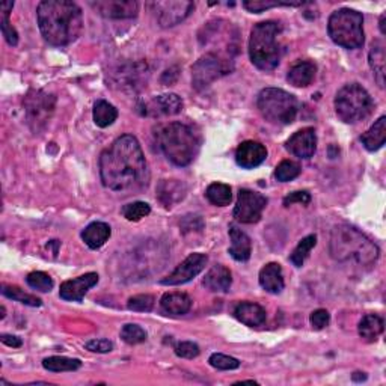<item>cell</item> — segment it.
Segmentation results:
<instances>
[{
  "mask_svg": "<svg viewBox=\"0 0 386 386\" xmlns=\"http://www.w3.org/2000/svg\"><path fill=\"white\" fill-rule=\"evenodd\" d=\"M99 165L103 186L112 192L130 195L150 181L145 154L133 135L118 137L101 153Z\"/></svg>",
  "mask_w": 386,
  "mask_h": 386,
  "instance_id": "obj_1",
  "label": "cell"
},
{
  "mask_svg": "<svg viewBox=\"0 0 386 386\" xmlns=\"http://www.w3.org/2000/svg\"><path fill=\"white\" fill-rule=\"evenodd\" d=\"M37 19L44 40L56 47L74 42L83 29L81 6L68 0H44L38 5Z\"/></svg>",
  "mask_w": 386,
  "mask_h": 386,
  "instance_id": "obj_2",
  "label": "cell"
},
{
  "mask_svg": "<svg viewBox=\"0 0 386 386\" xmlns=\"http://www.w3.org/2000/svg\"><path fill=\"white\" fill-rule=\"evenodd\" d=\"M330 257L338 262H353L359 267L374 266L380 251L374 242L355 226L347 224L335 225L329 242Z\"/></svg>",
  "mask_w": 386,
  "mask_h": 386,
  "instance_id": "obj_3",
  "label": "cell"
},
{
  "mask_svg": "<svg viewBox=\"0 0 386 386\" xmlns=\"http://www.w3.org/2000/svg\"><path fill=\"white\" fill-rule=\"evenodd\" d=\"M157 144L166 159L175 166L190 165L199 151V137L183 122H169L157 131Z\"/></svg>",
  "mask_w": 386,
  "mask_h": 386,
  "instance_id": "obj_4",
  "label": "cell"
},
{
  "mask_svg": "<svg viewBox=\"0 0 386 386\" xmlns=\"http://www.w3.org/2000/svg\"><path fill=\"white\" fill-rule=\"evenodd\" d=\"M283 26L278 22H261L253 26L249 38V56L252 64L262 72L275 69L283 58L279 37Z\"/></svg>",
  "mask_w": 386,
  "mask_h": 386,
  "instance_id": "obj_5",
  "label": "cell"
},
{
  "mask_svg": "<svg viewBox=\"0 0 386 386\" xmlns=\"http://www.w3.org/2000/svg\"><path fill=\"white\" fill-rule=\"evenodd\" d=\"M330 40L344 49H361L364 46V17L350 8L332 12L328 22Z\"/></svg>",
  "mask_w": 386,
  "mask_h": 386,
  "instance_id": "obj_6",
  "label": "cell"
},
{
  "mask_svg": "<svg viewBox=\"0 0 386 386\" xmlns=\"http://www.w3.org/2000/svg\"><path fill=\"white\" fill-rule=\"evenodd\" d=\"M258 110L262 118L271 124L287 126L292 124L297 115V100L293 94H290L279 87H266L258 94L257 99Z\"/></svg>",
  "mask_w": 386,
  "mask_h": 386,
  "instance_id": "obj_7",
  "label": "cell"
},
{
  "mask_svg": "<svg viewBox=\"0 0 386 386\" xmlns=\"http://www.w3.org/2000/svg\"><path fill=\"white\" fill-rule=\"evenodd\" d=\"M374 103L367 90L358 83H349L335 95V112L346 124H356L370 117Z\"/></svg>",
  "mask_w": 386,
  "mask_h": 386,
  "instance_id": "obj_8",
  "label": "cell"
},
{
  "mask_svg": "<svg viewBox=\"0 0 386 386\" xmlns=\"http://www.w3.org/2000/svg\"><path fill=\"white\" fill-rule=\"evenodd\" d=\"M231 68L228 60L217 56L216 53H207L192 67V83L195 90L201 91L212 85L219 77L230 73Z\"/></svg>",
  "mask_w": 386,
  "mask_h": 386,
  "instance_id": "obj_9",
  "label": "cell"
},
{
  "mask_svg": "<svg viewBox=\"0 0 386 386\" xmlns=\"http://www.w3.org/2000/svg\"><path fill=\"white\" fill-rule=\"evenodd\" d=\"M267 205V198L258 192L240 189L234 207V219L240 224H257Z\"/></svg>",
  "mask_w": 386,
  "mask_h": 386,
  "instance_id": "obj_10",
  "label": "cell"
},
{
  "mask_svg": "<svg viewBox=\"0 0 386 386\" xmlns=\"http://www.w3.org/2000/svg\"><path fill=\"white\" fill-rule=\"evenodd\" d=\"M153 11L157 15V22L162 28H172L181 22H184L190 15V12L195 10V3L193 2H153L150 3Z\"/></svg>",
  "mask_w": 386,
  "mask_h": 386,
  "instance_id": "obj_11",
  "label": "cell"
},
{
  "mask_svg": "<svg viewBox=\"0 0 386 386\" xmlns=\"http://www.w3.org/2000/svg\"><path fill=\"white\" fill-rule=\"evenodd\" d=\"M208 262V257L204 253H190L181 265L175 269L169 276L160 280L162 285H183L190 283L193 278H196L203 271Z\"/></svg>",
  "mask_w": 386,
  "mask_h": 386,
  "instance_id": "obj_12",
  "label": "cell"
},
{
  "mask_svg": "<svg viewBox=\"0 0 386 386\" xmlns=\"http://www.w3.org/2000/svg\"><path fill=\"white\" fill-rule=\"evenodd\" d=\"M53 109L55 99L42 91H33L26 99V112H28L29 122L37 126V128L49 121Z\"/></svg>",
  "mask_w": 386,
  "mask_h": 386,
  "instance_id": "obj_13",
  "label": "cell"
},
{
  "mask_svg": "<svg viewBox=\"0 0 386 386\" xmlns=\"http://www.w3.org/2000/svg\"><path fill=\"white\" fill-rule=\"evenodd\" d=\"M94 11L106 19H135L139 11V5L135 0H96L90 2Z\"/></svg>",
  "mask_w": 386,
  "mask_h": 386,
  "instance_id": "obj_14",
  "label": "cell"
},
{
  "mask_svg": "<svg viewBox=\"0 0 386 386\" xmlns=\"http://www.w3.org/2000/svg\"><path fill=\"white\" fill-rule=\"evenodd\" d=\"M287 150L299 159H311L317 151V135L311 127L302 128L287 140Z\"/></svg>",
  "mask_w": 386,
  "mask_h": 386,
  "instance_id": "obj_15",
  "label": "cell"
},
{
  "mask_svg": "<svg viewBox=\"0 0 386 386\" xmlns=\"http://www.w3.org/2000/svg\"><path fill=\"white\" fill-rule=\"evenodd\" d=\"M96 283H99V275L94 274V271L78 276L76 279L65 280L59 290L60 299L68 302H82L85 294L90 292L94 285H96Z\"/></svg>",
  "mask_w": 386,
  "mask_h": 386,
  "instance_id": "obj_16",
  "label": "cell"
},
{
  "mask_svg": "<svg viewBox=\"0 0 386 386\" xmlns=\"http://www.w3.org/2000/svg\"><path fill=\"white\" fill-rule=\"evenodd\" d=\"M267 159V148L257 140L242 142L235 151V162L244 169L257 168Z\"/></svg>",
  "mask_w": 386,
  "mask_h": 386,
  "instance_id": "obj_17",
  "label": "cell"
},
{
  "mask_svg": "<svg viewBox=\"0 0 386 386\" xmlns=\"http://www.w3.org/2000/svg\"><path fill=\"white\" fill-rule=\"evenodd\" d=\"M187 186L178 180H162L157 186V198L165 207H172L184 199Z\"/></svg>",
  "mask_w": 386,
  "mask_h": 386,
  "instance_id": "obj_18",
  "label": "cell"
},
{
  "mask_svg": "<svg viewBox=\"0 0 386 386\" xmlns=\"http://www.w3.org/2000/svg\"><path fill=\"white\" fill-rule=\"evenodd\" d=\"M181 110H183V100L177 94H163L151 100V103L148 104L146 113H150V115L172 117V115H178Z\"/></svg>",
  "mask_w": 386,
  "mask_h": 386,
  "instance_id": "obj_19",
  "label": "cell"
},
{
  "mask_svg": "<svg viewBox=\"0 0 386 386\" xmlns=\"http://www.w3.org/2000/svg\"><path fill=\"white\" fill-rule=\"evenodd\" d=\"M258 279L262 290H266L267 293L271 294H279L285 287L283 267H280L279 262H269V265H266L260 270Z\"/></svg>",
  "mask_w": 386,
  "mask_h": 386,
  "instance_id": "obj_20",
  "label": "cell"
},
{
  "mask_svg": "<svg viewBox=\"0 0 386 386\" xmlns=\"http://www.w3.org/2000/svg\"><path fill=\"white\" fill-rule=\"evenodd\" d=\"M234 315L237 320L251 328L261 326V324L266 323L267 319L266 310L261 305L252 302H242L237 305L234 308Z\"/></svg>",
  "mask_w": 386,
  "mask_h": 386,
  "instance_id": "obj_21",
  "label": "cell"
},
{
  "mask_svg": "<svg viewBox=\"0 0 386 386\" xmlns=\"http://www.w3.org/2000/svg\"><path fill=\"white\" fill-rule=\"evenodd\" d=\"M233 284V276L230 269H226L222 265H216L207 271L204 278V287L210 292L215 293H226L230 292Z\"/></svg>",
  "mask_w": 386,
  "mask_h": 386,
  "instance_id": "obj_22",
  "label": "cell"
},
{
  "mask_svg": "<svg viewBox=\"0 0 386 386\" xmlns=\"http://www.w3.org/2000/svg\"><path fill=\"white\" fill-rule=\"evenodd\" d=\"M230 239H231V248L230 255L235 261H248L252 253V242L246 233L239 230L235 225L230 226Z\"/></svg>",
  "mask_w": 386,
  "mask_h": 386,
  "instance_id": "obj_23",
  "label": "cell"
},
{
  "mask_svg": "<svg viewBox=\"0 0 386 386\" xmlns=\"http://www.w3.org/2000/svg\"><path fill=\"white\" fill-rule=\"evenodd\" d=\"M315 73H317V67L314 62H311V60H301V62L290 68L287 81L290 85L296 87H306L312 83Z\"/></svg>",
  "mask_w": 386,
  "mask_h": 386,
  "instance_id": "obj_24",
  "label": "cell"
},
{
  "mask_svg": "<svg viewBox=\"0 0 386 386\" xmlns=\"http://www.w3.org/2000/svg\"><path fill=\"white\" fill-rule=\"evenodd\" d=\"M110 234L112 231L108 224L92 222L83 230L82 239L91 249H100L103 244L109 240Z\"/></svg>",
  "mask_w": 386,
  "mask_h": 386,
  "instance_id": "obj_25",
  "label": "cell"
},
{
  "mask_svg": "<svg viewBox=\"0 0 386 386\" xmlns=\"http://www.w3.org/2000/svg\"><path fill=\"white\" fill-rule=\"evenodd\" d=\"M386 140V117H380L361 136V142L368 151H377L385 145Z\"/></svg>",
  "mask_w": 386,
  "mask_h": 386,
  "instance_id": "obj_26",
  "label": "cell"
},
{
  "mask_svg": "<svg viewBox=\"0 0 386 386\" xmlns=\"http://www.w3.org/2000/svg\"><path fill=\"white\" fill-rule=\"evenodd\" d=\"M160 305L165 312L172 315H184L192 308V299L186 293L174 292V293H166L162 297Z\"/></svg>",
  "mask_w": 386,
  "mask_h": 386,
  "instance_id": "obj_27",
  "label": "cell"
},
{
  "mask_svg": "<svg viewBox=\"0 0 386 386\" xmlns=\"http://www.w3.org/2000/svg\"><path fill=\"white\" fill-rule=\"evenodd\" d=\"M385 329L383 319L376 314H368L359 323V337L367 343H374V341L382 335Z\"/></svg>",
  "mask_w": 386,
  "mask_h": 386,
  "instance_id": "obj_28",
  "label": "cell"
},
{
  "mask_svg": "<svg viewBox=\"0 0 386 386\" xmlns=\"http://www.w3.org/2000/svg\"><path fill=\"white\" fill-rule=\"evenodd\" d=\"M385 59L386 58L383 44L380 41L373 42L370 53H368V62H370L376 81L380 87L385 86Z\"/></svg>",
  "mask_w": 386,
  "mask_h": 386,
  "instance_id": "obj_29",
  "label": "cell"
},
{
  "mask_svg": "<svg viewBox=\"0 0 386 386\" xmlns=\"http://www.w3.org/2000/svg\"><path fill=\"white\" fill-rule=\"evenodd\" d=\"M94 122L101 128H106L112 126L113 122L118 118V110L115 106H112L110 103L99 100L94 104V112H92Z\"/></svg>",
  "mask_w": 386,
  "mask_h": 386,
  "instance_id": "obj_30",
  "label": "cell"
},
{
  "mask_svg": "<svg viewBox=\"0 0 386 386\" xmlns=\"http://www.w3.org/2000/svg\"><path fill=\"white\" fill-rule=\"evenodd\" d=\"M42 367L51 373L76 371L82 367L81 359H73L67 356H49L42 361Z\"/></svg>",
  "mask_w": 386,
  "mask_h": 386,
  "instance_id": "obj_31",
  "label": "cell"
},
{
  "mask_svg": "<svg viewBox=\"0 0 386 386\" xmlns=\"http://www.w3.org/2000/svg\"><path fill=\"white\" fill-rule=\"evenodd\" d=\"M205 196L213 205L225 207V205H230V203H231L233 190H231L230 186H228V184L213 183L207 187Z\"/></svg>",
  "mask_w": 386,
  "mask_h": 386,
  "instance_id": "obj_32",
  "label": "cell"
},
{
  "mask_svg": "<svg viewBox=\"0 0 386 386\" xmlns=\"http://www.w3.org/2000/svg\"><path fill=\"white\" fill-rule=\"evenodd\" d=\"M317 244V235L311 234V235H306L305 239H302L297 244L296 249L293 251L292 257H290V261L293 262L296 267H302L305 260L310 257V252L312 251V248Z\"/></svg>",
  "mask_w": 386,
  "mask_h": 386,
  "instance_id": "obj_33",
  "label": "cell"
},
{
  "mask_svg": "<svg viewBox=\"0 0 386 386\" xmlns=\"http://www.w3.org/2000/svg\"><path fill=\"white\" fill-rule=\"evenodd\" d=\"M12 8L14 2H2V5H0V10H2V33L10 46H17L19 44V33H17L10 22V12L12 11Z\"/></svg>",
  "mask_w": 386,
  "mask_h": 386,
  "instance_id": "obj_34",
  "label": "cell"
},
{
  "mask_svg": "<svg viewBox=\"0 0 386 386\" xmlns=\"http://www.w3.org/2000/svg\"><path fill=\"white\" fill-rule=\"evenodd\" d=\"M2 294L8 299H12L15 302H20L23 305H28V306H41V299H38L37 296H32L24 293L22 288L15 287V285H2Z\"/></svg>",
  "mask_w": 386,
  "mask_h": 386,
  "instance_id": "obj_35",
  "label": "cell"
},
{
  "mask_svg": "<svg viewBox=\"0 0 386 386\" xmlns=\"http://www.w3.org/2000/svg\"><path fill=\"white\" fill-rule=\"evenodd\" d=\"M303 2H278V0H246L243 2V6L246 8L249 12L260 14L262 11H267L270 8L278 6H303Z\"/></svg>",
  "mask_w": 386,
  "mask_h": 386,
  "instance_id": "obj_36",
  "label": "cell"
},
{
  "mask_svg": "<svg viewBox=\"0 0 386 386\" xmlns=\"http://www.w3.org/2000/svg\"><path fill=\"white\" fill-rule=\"evenodd\" d=\"M150 213H151V207L146 203H142V201H136V203H131L122 207V216L130 222H137L140 219L146 217Z\"/></svg>",
  "mask_w": 386,
  "mask_h": 386,
  "instance_id": "obj_37",
  "label": "cell"
},
{
  "mask_svg": "<svg viewBox=\"0 0 386 386\" xmlns=\"http://www.w3.org/2000/svg\"><path fill=\"white\" fill-rule=\"evenodd\" d=\"M302 169L301 166L297 165L296 162L292 160H284L280 162L276 166V171H275V177L278 181L280 183H287V181H292L294 178H297L301 175Z\"/></svg>",
  "mask_w": 386,
  "mask_h": 386,
  "instance_id": "obj_38",
  "label": "cell"
},
{
  "mask_svg": "<svg viewBox=\"0 0 386 386\" xmlns=\"http://www.w3.org/2000/svg\"><path fill=\"white\" fill-rule=\"evenodd\" d=\"M26 283L33 290H38L41 293H49L53 288V279H51L47 274L44 271H32L26 278Z\"/></svg>",
  "mask_w": 386,
  "mask_h": 386,
  "instance_id": "obj_39",
  "label": "cell"
},
{
  "mask_svg": "<svg viewBox=\"0 0 386 386\" xmlns=\"http://www.w3.org/2000/svg\"><path fill=\"white\" fill-rule=\"evenodd\" d=\"M121 338L124 343L130 344V346H135V344H140L144 343L146 339V332L137 326V324H126V326H122L121 329Z\"/></svg>",
  "mask_w": 386,
  "mask_h": 386,
  "instance_id": "obj_40",
  "label": "cell"
},
{
  "mask_svg": "<svg viewBox=\"0 0 386 386\" xmlns=\"http://www.w3.org/2000/svg\"><path fill=\"white\" fill-rule=\"evenodd\" d=\"M154 302L156 299L151 294H136L128 299L127 308L136 312H150L154 308Z\"/></svg>",
  "mask_w": 386,
  "mask_h": 386,
  "instance_id": "obj_41",
  "label": "cell"
},
{
  "mask_svg": "<svg viewBox=\"0 0 386 386\" xmlns=\"http://www.w3.org/2000/svg\"><path fill=\"white\" fill-rule=\"evenodd\" d=\"M208 362L213 368H217V370H224V371L237 370V368L240 367L239 359L224 355V353H213L212 356H210Z\"/></svg>",
  "mask_w": 386,
  "mask_h": 386,
  "instance_id": "obj_42",
  "label": "cell"
},
{
  "mask_svg": "<svg viewBox=\"0 0 386 386\" xmlns=\"http://www.w3.org/2000/svg\"><path fill=\"white\" fill-rule=\"evenodd\" d=\"M199 347L198 344L192 343V341H183V343H178L177 347H175V355L178 358H184V359H193L199 355Z\"/></svg>",
  "mask_w": 386,
  "mask_h": 386,
  "instance_id": "obj_43",
  "label": "cell"
},
{
  "mask_svg": "<svg viewBox=\"0 0 386 386\" xmlns=\"http://www.w3.org/2000/svg\"><path fill=\"white\" fill-rule=\"evenodd\" d=\"M85 349L94 353H109L113 350V343L109 339H91L85 344Z\"/></svg>",
  "mask_w": 386,
  "mask_h": 386,
  "instance_id": "obj_44",
  "label": "cell"
},
{
  "mask_svg": "<svg viewBox=\"0 0 386 386\" xmlns=\"http://www.w3.org/2000/svg\"><path fill=\"white\" fill-rule=\"evenodd\" d=\"M310 320H311V324H312L314 329L321 330V329H324L329 324L330 314L326 310H317V311H314L311 314Z\"/></svg>",
  "mask_w": 386,
  "mask_h": 386,
  "instance_id": "obj_45",
  "label": "cell"
},
{
  "mask_svg": "<svg viewBox=\"0 0 386 386\" xmlns=\"http://www.w3.org/2000/svg\"><path fill=\"white\" fill-rule=\"evenodd\" d=\"M310 204L311 203V195L308 192H293V193H290L288 196L284 198V205L285 207H290L292 204Z\"/></svg>",
  "mask_w": 386,
  "mask_h": 386,
  "instance_id": "obj_46",
  "label": "cell"
},
{
  "mask_svg": "<svg viewBox=\"0 0 386 386\" xmlns=\"http://www.w3.org/2000/svg\"><path fill=\"white\" fill-rule=\"evenodd\" d=\"M0 339H2V343L10 346V347H22V339L15 335H8V333H2L0 335Z\"/></svg>",
  "mask_w": 386,
  "mask_h": 386,
  "instance_id": "obj_47",
  "label": "cell"
},
{
  "mask_svg": "<svg viewBox=\"0 0 386 386\" xmlns=\"http://www.w3.org/2000/svg\"><path fill=\"white\" fill-rule=\"evenodd\" d=\"M352 379H353L355 382H362V380L367 379V376H365V373H359V371H358V373L353 374Z\"/></svg>",
  "mask_w": 386,
  "mask_h": 386,
  "instance_id": "obj_48",
  "label": "cell"
},
{
  "mask_svg": "<svg viewBox=\"0 0 386 386\" xmlns=\"http://www.w3.org/2000/svg\"><path fill=\"white\" fill-rule=\"evenodd\" d=\"M385 19H386V15L382 14V17H380V32H382L383 35L386 33V29H385Z\"/></svg>",
  "mask_w": 386,
  "mask_h": 386,
  "instance_id": "obj_49",
  "label": "cell"
}]
</instances>
